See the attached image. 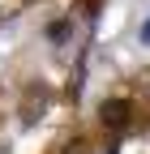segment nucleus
<instances>
[{
  "instance_id": "obj_2",
  "label": "nucleus",
  "mask_w": 150,
  "mask_h": 154,
  "mask_svg": "<svg viewBox=\"0 0 150 154\" xmlns=\"http://www.w3.org/2000/svg\"><path fill=\"white\" fill-rule=\"evenodd\" d=\"M142 43L150 47V17H146V22H142Z\"/></svg>"
},
{
  "instance_id": "obj_1",
  "label": "nucleus",
  "mask_w": 150,
  "mask_h": 154,
  "mask_svg": "<svg viewBox=\"0 0 150 154\" xmlns=\"http://www.w3.org/2000/svg\"><path fill=\"white\" fill-rule=\"evenodd\" d=\"M99 120H103L107 128H124L129 120H133V103H129V99H107V103L99 107Z\"/></svg>"
}]
</instances>
